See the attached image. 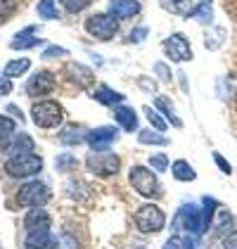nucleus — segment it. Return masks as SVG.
<instances>
[{
  "mask_svg": "<svg viewBox=\"0 0 237 249\" xmlns=\"http://www.w3.org/2000/svg\"><path fill=\"white\" fill-rule=\"evenodd\" d=\"M36 10H38L40 19H59L55 0H38V7H36Z\"/></svg>",
  "mask_w": 237,
  "mask_h": 249,
  "instance_id": "obj_26",
  "label": "nucleus"
},
{
  "mask_svg": "<svg viewBox=\"0 0 237 249\" xmlns=\"http://www.w3.org/2000/svg\"><path fill=\"white\" fill-rule=\"evenodd\" d=\"M67 55H69V50H67V48H59V45H50V48H45V50H43V57L45 59L67 57Z\"/></svg>",
  "mask_w": 237,
  "mask_h": 249,
  "instance_id": "obj_34",
  "label": "nucleus"
},
{
  "mask_svg": "<svg viewBox=\"0 0 237 249\" xmlns=\"http://www.w3.org/2000/svg\"><path fill=\"white\" fill-rule=\"evenodd\" d=\"M133 249H142V247H133Z\"/></svg>",
  "mask_w": 237,
  "mask_h": 249,
  "instance_id": "obj_42",
  "label": "nucleus"
},
{
  "mask_svg": "<svg viewBox=\"0 0 237 249\" xmlns=\"http://www.w3.org/2000/svg\"><path fill=\"white\" fill-rule=\"evenodd\" d=\"M85 31L98 40H112L118 34V21L112 15H90L85 19Z\"/></svg>",
  "mask_w": 237,
  "mask_h": 249,
  "instance_id": "obj_8",
  "label": "nucleus"
},
{
  "mask_svg": "<svg viewBox=\"0 0 237 249\" xmlns=\"http://www.w3.org/2000/svg\"><path fill=\"white\" fill-rule=\"evenodd\" d=\"M52 90H55V76H52L50 71H36L34 76L29 78V83H26L29 97L50 95Z\"/></svg>",
  "mask_w": 237,
  "mask_h": 249,
  "instance_id": "obj_11",
  "label": "nucleus"
},
{
  "mask_svg": "<svg viewBox=\"0 0 237 249\" xmlns=\"http://www.w3.org/2000/svg\"><path fill=\"white\" fill-rule=\"evenodd\" d=\"M114 119L123 131H135L138 128V114L133 107H117L114 109Z\"/></svg>",
  "mask_w": 237,
  "mask_h": 249,
  "instance_id": "obj_18",
  "label": "nucleus"
},
{
  "mask_svg": "<svg viewBox=\"0 0 237 249\" xmlns=\"http://www.w3.org/2000/svg\"><path fill=\"white\" fill-rule=\"evenodd\" d=\"M161 249H195V245H192V240H190V237L173 235V237H169V240H166V245H164Z\"/></svg>",
  "mask_w": 237,
  "mask_h": 249,
  "instance_id": "obj_28",
  "label": "nucleus"
},
{
  "mask_svg": "<svg viewBox=\"0 0 237 249\" xmlns=\"http://www.w3.org/2000/svg\"><path fill=\"white\" fill-rule=\"evenodd\" d=\"M225 249H237V232L233 235V237L225 240Z\"/></svg>",
  "mask_w": 237,
  "mask_h": 249,
  "instance_id": "obj_40",
  "label": "nucleus"
},
{
  "mask_svg": "<svg viewBox=\"0 0 237 249\" xmlns=\"http://www.w3.org/2000/svg\"><path fill=\"white\" fill-rule=\"evenodd\" d=\"M17 202H19L21 207H29V209L45 207L50 202V188L45 183H40V180H31V183H26V185L19 188Z\"/></svg>",
  "mask_w": 237,
  "mask_h": 249,
  "instance_id": "obj_6",
  "label": "nucleus"
},
{
  "mask_svg": "<svg viewBox=\"0 0 237 249\" xmlns=\"http://www.w3.org/2000/svg\"><path fill=\"white\" fill-rule=\"evenodd\" d=\"M67 74L71 76V81L81 86V88H90L93 83H95V74H93V69H88V67H83V64H76V62H71L69 67H67Z\"/></svg>",
  "mask_w": 237,
  "mask_h": 249,
  "instance_id": "obj_16",
  "label": "nucleus"
},
{
  "mask_svg": "<svg viewBox=\"0 0 237 249\" xmlns=\"http://www.w3.org/2000/svg\"><path fill=\"white\" fill-rule=\"evenodd\" d=\"M109 15L114 19H131L140 12V2L138 0H109Z\"/></svg>",
  "mask_w": 237,
  "mask_h": 249,
  "instance_id": "obj_13",
  "label": "nucleus"
},
{
  "mask_svg": "<svg viewBox=\"0 0 237 249\" xmlns=\"http://www.w3.org/2000/svg\"><path fill=\"white\" fill-rule=\"evenodd\" d=\"M40 43H43V38L36 36V26H26L24 31H19L15 38L10 40V48L12 50H29V48H36Z\"/></svg>",
  "mask_w": 237,
  "mask_h": 249,
  "instance_id": "obj_15",
  "label": "nucleus"
},
{
  "mask_svg": "<svg viewBox=\"0 0 237 249\" xmlns=\"http://www.w3.org/2000/svg\"><path fill=\"white\" fill-rule=\"evenodd\" d=\"M62 2V7L67 10V12H71V15H76L81 10H85L88 5H90V0H59Z\"/></svg>",
  "mask_w": 237,
  "mask_h": 249,
  "instance_id": "obj_30",
  "label": "nucleus"
},
{
  "mask_svg": "<svg viewBox=\"0 0 237 249\" xmlns=\"http://www.w3.org/2000/svg\"><path fill=\"white\" fill-rule=\"evenodd\" d=\"M154 74H157L161 81H166V83H169V81L173 78V76H171V69H169V67H166L164 62H157V64H154Z\"/></svg>",
  "mask_w": 237,
  "mask_h": 249,
  "instance_id": "obj_35",
  "label": "nucleus"
},
{
  "mask_svg": "<svg viewBox=\"0 0 237 249\" xmlns=\"http://www.w3.org/2000/svg\"><path fill=\"white\" fill-rule=\"evenodd\" d=\"M5 171L10 173L12 178H31L36 173L43 171V159L34 152H24V154H12L5 161Z\"/></svg>",
  "mask_w": 237,
  "mask_h": 249,
  "instance_id": "obj_2",
  "label": "nucleus"
},
{
  "mask_svg": "<svg viewBox=\"0 0 237 249\" xmlns=\"http://www.w3.org/2000/svg\"><path fill=\"white\" fill-rule=\"evenodd\" d=\"M214 161H216V166H218V169H220L223 173H230V171H233V166H230V164H228V161L223 159V154L214 152Z\"/></svg>",
  "mask_w": 237,
  "mask_h": 249,
  "instance_id": "obj_37",
  "label": "nucleus"
},
{
  "mask_svg": "<svg viewBox=\"0 0 237 249\" xmlns=\"http://www.w3.org/2000/svg\"><path fill=\"white\" fill-rule=\"evenodd\" d=\"M154 107H157L159 112L166 116V121H169L171 126H176V128H180V126H183V121H180V119H178V114H176V107H173L166 97H157V100H154Z\"/></svg>",
  "mask_w": 237,
  "mask_h": 249,
  "instance_id": "obj_23",
  "label": "nucleus"
},
{
  "mask_svg": "<svg viewBox=\"0 0 237 249\" xmlns=\"http://www.w3.org/2000/svg\"><path fill=\"white\" fill-rule=\"evenodd\" d=\"M145 36H147V26H138V29H133L128 34V43H142Z\"/></svg>",
  "mask_w": 237,
  "mask_h": 249,
  "instance_id": "obj_36",
  "label": "nucleus"
},
{
  "mask_svg": "<svg viewBox=\"0 0 237 249\" xmlns=\"http://www.w3.org/2000/svg\"><path fill=\"white\" fill-rule=\"evenodd\" d=\"M150 166H152V171H166L169 169V157L166 154H152L150 157Z\"/></svg>",
  "mask_w": 237,
  "mask_h": 249,
  "instance_id": "obj_31",
  "label": "nucleus"
},
{
  "mask_svg": "<svg viewBox=\"0 0 237 249\" xmlns=\"http://www.w3.org/2000/svg\"><path fill=\"white\" fill-rule=\"evenodd\" d=\"M171 226H173V230H185V232H190V235H199L202 230L206 228V226H204V213H202V209H197L195 204L180 207Z\"/></svg>",
  "mask_w": 237,
  "mask_h": 249,
  "instance_id": "obj_4",
  "label": "nucleus"
},
{
  "mask_svg": "<svg viewBox=\"0 0 237 249\" xmlns=\"http://www.w3.org/2000/svg\"><path fill=\"white\" fill-rule=\"evenodd\" d=\"M171 173H173V178H176V180H180V183H190V180H195V178H197L195 169H192L185 159H178V161H173V164H171Z\"/></svg>",
  "mask_w": 237,
  "mask_h": 249,
  "instance_id": "obj_22",
  "label": "nucleus"
},
{
  "mask_svg": "<svg viewBox=\"0 0 237 249\" xmlns=\"http://www.w3.org/2000/svg\"><path fill=\"white\" fill-rule=\"evenodd\" d=\"M133 221H135V226L142 232H159V230H164V226H166V216H164V211L159 209L157 204L140 207L135 211V216H133Z\"/></svg>",
  "mask_w": 237,
  "mask_h": 249,
  "instance_id": "obj_7",
  "label": "nucleus"
},
{
  "mask_svg": "<svg viewBox=\"0 0 237 249\" xmlns=\"http://www.w3.org/2000/svg\"><path fill=\"white\" fill-rule=\"evenodd\" d=\"M7 112H12V114H15V116H19V121H21V119H24V116H21V112H19V109H17V107H15V105H10V107H7Z\"/></svg>",
  "mask_w": 237,
  "mask_h": 249,
  "instance_id": "obj_41",
  "label": "nucleus"
},
{
  "mask_svg": "<svg viewBox=\"0 0 237 249\" xmlns=\"http://www.w3.org/2000/svg\"><path fill=\"white\" fill-rule=\"evenodd\" d=\"M138 140L140 145H169V138L166 135H161V131H152V128H145V131H138Z\"/></svg>",
  "mask_w": 237,
  "mask_h": 249,
  "instance_id": "obj_24",
  "label": "nucleus"
},
{
  "mask_svg": "<svg viewBox=\"0 0 237 249\" xmlns=\"http://www.w3.org/2000/svg\"><path fill=\"white\" fill-rule=\"evenodd\" d=\"M93 100L100 102V105H107V107H114V105H121L126 95L123 93H118L114 88H109V86H98L95 90H93Z\"/></svg>",
  "mask_w": 237,
  "mask_h": 249,
  "instance_id": "obj_17",
  "label": "nucleus"
},
{
  "mask_svg": "<svg viewBox=\"0 0 237 249\" xmlns=\"http://www.w3.org/2000/svg\"><path fill=\"white\" fill-rule=\"evenodd\" d=\"M85 166H88V171H93L100 178H107V176H117L118 173L121 159L114 152H107V150H93L85 157Z\"/></svg>",
  "mask_w": 237,
  "mask_h": 249,
  "instance_id": "obj_3",
  "label": "nucleus"
},
{
  "mask_svg": "<svg viewBox=\"0 0 237 249\" xmlns=\"http://www.w3.org/2000/svg\"><path fill=\"white\" fill-rule=\"evenodd\" d=\"M142 112H145V116H147V121L152 124V128H157V131H166V121L159 116V109H152V107H142Z\"/></svg>",
  "mask_w": 237,
  "mask_h": 249,
  "instance_id": "obj_29",
  "label": "nucleus"
},
{
  "mask_svg": "<svg viewBox=\"0 0 237 249\" xmlns=\"http://www.w3.org/2000/svg\"><path fill=\"white\" fill-rule=\"evenodd\" d=\"M29 67H31V59L29 57H19V59H12V62H7L5 64V76L7 78H15V76H21V74H26L29 71Z\"/></svg>",
  "mask_w": 237,
  "mask_h": 249,
  "instance_id": "obj_25",
  "label": "nucleus"
},
{
  "mask_svg": "<svg viewBox=\"0 0 237 249\" xmlns=\"http://www.w3.org/2000/svg\"><path fill=\"white\" fill-rule=\"evenodd\" d=\"M159 5L171 15H180V17H190V12L195 10L192 0H159Z\"/></svg>",
  "mask_w": 237,
  "mask_h": 249,
  "instance_id": "obj_20",
  "label": "nucleus"
},
{
  "mask_svg": "<svg viewBox=\"0 0 237 249\" xmlns=\"http://www.w3.org/2000/svg\"><path fill=\"white\" fill-rule=\"evenodd\" d=\"M24 228L29 230H50V216L43 207H34V209L26 211L24 216Z\"/></svg>",
  "mask_w": 237,
  "mask_h": 249,
  "instance_id": "obj_14",
  "label": "nucleus"
},
{
  "mask_svg": "<svg viewBox=\"0 0 237 249\" xmlns=\"http://www.w3.org/2000/svg\"><path fill=\"white\" fill-rule=\"evenodd\" d=\"M34 147H36V145H34V138H31V135L29 133H17L10 142H7L5 150H7L10 154H24V152H34Z\"/></svg>",
  "mask_w": 237,
  "mask_h": 249,
  "instance_id": "obj_19",
  "label": "nucleus"
},
{
  "mask_svg": "<svg viewBox=\"0 0 237 249\" xmlns=\"http://www.w3.org/2000/svg\"><path fill=\"white\" fill-rule=\"evenodd\" d=\"M76 166H79V159H76L71 152H62L57 159H55V169L62 171V173L64 171H74Z\"/></svg>",
  "mask_w": 237,
  "mask_h": 249,
  "instance_id": "obj_27",
  "label": "nucleus"
},
{
  "mask_svg": "<svg viewBox=\"0 0 237 249\" xmlns=\"http://www.w3.org/2000/svg\"><path fill=\"white\" fill-rule=\"evenodd\" d=\"M12 93V78L0 76V95H10Z\"/></svg>",
  "mask_w": 237,
  "mask_h": 249,
  "instance_id": "obj_38",
  "label": "nucleus"
},
{
  "mask_svg": "<svg viewBox=\"0 0 237 249\" xmlns=\"http://www.w3.org/2000/svg\"><path fill=\"white\" fill-rule=\"evenodd\" d=\"M164 53L169 55L171 62H187L192 59V48H190V40L185 38L183 34H171L169 38L164 40Z\"/></svg>",
  "mask_w": 237,
  "mask_h": 249,
  "instance_id": "obj_9",
  "label": "nucleus"
},
{
  "mask_svg": "<svg viewBox=\"0 0 237 249\" xmlns=\"http://www.w3.org/2000/svg\"><path fill=\"white\" fill-rule=\"evenodd\" d=\"M31 121L38 128H57L59 124L64 121V109L59 102L52 100H40L31 107Z\"/></svg>",
  "mask_w": 237,
  "mask_h": 249,
  "instance_id": "obj_1",
  "label": "nucleus"
},
{
  "mask_svg": "<svg viewBox=\"0 0 237 249\" xmlns=\"http://www.w3.org/2000/svg\"><path fill=\"white\" fill-rule=\"evenodd\" d=\"M15 128H17V124H15L10 116H0V140L15 133Z\"/></svg>",
  "mask_w": 237,
  "mask_h": 249,
  "instance_id": "obj_32",
  "label": "nucleus"
},
{
  "mask_svg": "<svg viewBox=\"0 0 237 249\" xmlns=\"http://www.w3.org/2000/svg\"><path fill=\"white\" fill-rule=\"evenodd\" d=\"M118 138V131L114 126H100V128H93L85 135V142L90 145V150H109Z\"/></svg>",
  "mask_w": 237,
  "mask_h": 249,
  "instance_id": "obj_10",
  "label": "nucleus"
},
{
  "mask_svg": "<svg viewBox=\"0 0 237 249\" xmlns=\"http://www.w3.org/2000/svg\"><path fill=\"white\" fill-rule=\"evenodd\" d=\"M128 178H131L133 190L138 195H142V197H159L161 195V185H159L157 176L150 171L147 166H133Z\"/></svg>",
  "mask_w": 237,
  "mask_h": 249,
  "instance_id": "obj_5",
  "label": "nucleus"
},
{
  "mask_svg": "<svg viewBox=\"0 0 237 249\" xmlns=\"http://www.w3.org/2000/svg\"><path fill=\"white\" fill-rule=\"evenodd\" d=\"M17 2H19V0H0V21H7L5 17H10V15L15 12Z\"/></svg>",
  "mask_w": 237,
  "mask_h": 249,
  "instance_id": "obj_33",
  "label": "nucleus"
},
{
  "mask_svg": "<svg viewBox=\"0 0 237 249\" xmlns=\"http://www.w3.org/2000/svg\"><path fill=\"white\" fill-rule=\"evenodd\" d=\"M26 249H59L57 237L50 230H31L24 240Z\"/></svg>",
  "mask_w": 237,
  "mask_h": 249,
  "instance_id": "obj_12",
  "label": "nucleus"
},
{
  "mask_svg": "<svg viewBox=\"0 0 237 249\" xmlns=\"http://www.w3.org/2000/svg\"><path fill=\"white\" fill-rule=\"evenodd\" d=\"M85 128L79 126V124H71V126H67L62 133H59V140L64 142V145H81L83 140H85Z\"/></svg>",
  "mask_w": 237,
  "mask_h": 249,
  "instance_id": "obj_21",
  "label": "nucleus"
},
{
  "mask_svg": "<svg viewBox=\"0 0 237 249\" xmlns=\"http://www.w3.org/2000/svg\"><path fill=\"white\" fill-rule=\"evenodd\" d=\"M140 86H142L145 90H150V93H154V90H157V86H154V81H147V78H140Z\"/></svg>",
  "mask_w": 237,
  "mask_h": 249,
  "instance_id": "obj_39",
  "label": "nucleus"
}]
</instances>
